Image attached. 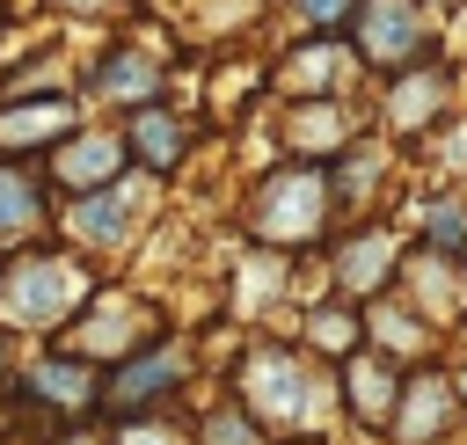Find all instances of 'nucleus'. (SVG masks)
Masks as SVG:
<instances>
[{
    "label": "nucleus",
    "mask_w": 467,
    "mask_h": 445,
    "mask_svg": "<svg viewBox=\"0 0 467 445\" xmlns=\"http://www.w3.org/2000/svg\"><path fill=\"white\" fill-rule=\"evenodd\" d=\"M88 299V277L73 270V263H58V255H29V263H15L7 277H0V314L15 321V328H51L58 314H73Z\"/></svg>",
    "instance_id": "nucleus-1"
},
{
    "label": "nucleus",
    "mask_w": 467,
    "mask_h": 445,
    "mask_svg": "<svg viewBox=\"0 0 467 445\" xmlns=\"http://www.w3.org/2000/svg\"><path fill=\"white\" fill-rule=\"evenodd\" d=\"M321 204H328L321 168L270 175V182L255 190V233H263V241H306V233L321 226Z\"/></svg>",
    "instance_id": "nucleus-2"
},
{
    "label": "nucleus",
    "mask_w": 467,
    "mask_h": 445,
    "mask_svg": "<svg viewBox=\"0 0 467 445\" xmlns=\"http://www.w3.org/2000/svg\"><path fill=\"white\" fill-rule=\"evenodd\" d=\"M117 168H124V131H80V139H66L58 153H51V175L66 182V190H109L117 182Z\"/></svg>",
    "instance_id": "nucleus-3"
},
{
    "label": "nucleus",
    "mask_w": 467,
    "mask_h": 445,
    "mask_svg": "<svg viewBox=\"0 0 467 445\" xmlns=\"http://www.w3.org/2000/svg\"><path fill=\"white\" fill-rule=\"evenodd\" d=\"M358 44H365V58H409L416 44H423V7L416 0H365L358 7Z\"/></svg>",
    "instance_id": "nucleus-4"
},
{
    "label": "nucleus",
    "mask_w": 467,
    "mask_h": 445,
    "mask_svg": "<svg viewBox=\"0 0 467 445\" xmlns=\"http://www.w3.org/2000/svg\"><path fill=\"white\" fill-rule=\"evenodd\" d=\"M248 394H255L263 416H306V401H314L306 372H299L285 350H255V365H248Z\"/></svg>",
    "instance_id": "nucleus-5"
},
{
    "label": "nucleus",
    "mask_w": 467,
    "mask_h": 445,
    "mask_svg": "<svg viewBox=\"0 0 467 445\" xmlns=\"http://www.w3.org/2000/svg\"><path fill=\"white\" fill-rule=\"evenodd\" d=\"M175 379H182V350H175V343H153V350H139L131 365H117L109 409H139V401H153V394L175 387Z\"/></svg>",
    "instance_id": "nucleus-6"
},
{
    "label": "nucleus",
    "mask_w": 467,
    "mask_h": 445,
    "mask_svg": "<svg viewBox=\"0 0 467 445\" xmlns=\"http://www.w3.org/2000/svg\"><path fill=\"white\" fill-rule=\"evenodd\" d=\"M58 131H73V102L66 95H36V102H7L0 109V146H51Z\"/></svg>",
    "instance_id": "nucleus-7"
},
{
    "label": "nucleus",
    "mask_w": 467,
    "mask_h": 445,
    "mask_svg": "<svg viewBox=\"0 0 467 445\" xmlns=\"http://www.w3.org/2000/svg\"><path fill=\"white\" fill-rule=\"evenodd\" d=\"M182 146H190V124L168 117V109H153V102H146V109L131 117V131H124V153H139L146 168H175Z\"/></svg>",
    "instance_id": "nucleus-8"
},
{
    "label": "nucleus",
    "mask_w": 467,
    "mask_h": 445,
    "mask_svg": "<svg viewBox=\"0 0 467 445\" xmlns=\"http://www.w3.org/2000/svg\"><path fill=\"white\" fill-rule=\"evenodd\" d=\"M445 416H452V387L423 372V379H409V387H401V423H394V430H401L409 445H423V438H438V430H445Z\"/></svg>",
    "instance_id": "nucleus-9"
},
{
    "label": "nucleus",
    "mask_w": 467,
    "mask_h": 445,
    "mask_svg": "<svg viewBox=\"0 0 467 445\" xmlns=\"http://www.w3.org/2000/svg\"><path fill=\"white\" fill-rule=\"evenodd\" d=\"M343 73H350V51H343V44H306V51H292V58H285V73H277V80H285L292 95H328Z\"/></svg>",
    "instance_id": "nucleus-10"
},
{
    "label": "nucleus",
    "mask_w": 467,
    "mask_h": 445,
    "mask_svg": "<svg viewBox=\"0 0 467 445\" xmlns=\"http://www.w3.org/2000/svg\"><path fill=\"white\" fill-rule=\"evenodd\" d=\"M95 88L117 95V102H139V109H146V102L161 95V66H153L146 51H109L102 73H95Z\"/></svg>",
    "instance_id": "nucleus-11"
},
{
    "label": "nucleus",
    "mask_w": 467,
    "mask_h": 445,
    "mask_svg": "<svg viewBox=\"0 0 467 445\" xmlns=\"http://www.w3.org/2000/svg\"><path fill=\"white\" fill-rule=\"evenodd\" d=\"M73 233L80 241H124L131 233V197H117V182L109 190H88L73 204Z\"/></svg>",
    "instance_id": "nucleus-12"
},
{
    "label": "nucleus",
    "mask_w": 467,
    "mask_h": 445,
    "mask_svg": "<svg viewBox=\"0 0 467 445\" xmlns=\"http://www.w3.org/2000/svg\"><path fill=\"white\" fill-rule=\"evenodd\" d=\"M438 102H445V73H431V66H423V73H409V80L387 95V117H394L401 131H416V124H431V117H438Z\"/></svg>",
    "instance_id": "nucleus-13"
},
{
    "label": "nucleus",
    "mask_w": 467,
    "mask_h": 445,
    "mask_svg": "<svg viewBox=\"0 0 467 445\" xmlns=\"http://www.w3.org/2000/svg\"><path fill=\"white\" fill-rule=\"evenodd\" d=\"M343 117L328 109V102H306V109H292V124H285V139H292V153H336L343 146Z\"/></svg>",
    "instance_id": "nucleus-14"
},
{
    "label": "nucleus",
    "mask_w": 467,
    "mask_h": 445,
    "mask_svg": "<svg viewBox=\"0 0 467 445\" xmlns=\"http://www.w3.org/2000/svg\"><path fill=\"white\" fill-rule=\"evenodd\" d=\"M336 270H343V285H350V292H372V285L394 270V241H387V233H358V241L343 248V263H336Z\"/></svg>",
    "instance_id": "nucleus-15"
},
{
    "label": "nucleus",
    "mask_w": 467,
    "mask_h": 445,
    "mask_svg": "<svg viewBox=\"0 0 467 445\" xmlns=\"http://www.w3.org/2000/svg\"><path fill=\"white\" fill-rule=\"evenodd\" d=\"M29 387H36L44 401H58V409H80V401L95 394V379H88V365H73V357H44V365L29 372Z\"/></svg>",
    "instance_id": "nucleus-16"
},
{
    "label": "nucleus",
    "mask_w": 467,
    "mask_h": 445,
    "mask_svg": "<svg viewBox=\"0 0 467 445\" xmlns=\"http://www.w3.org/2000/svg\"><path fill=\"white\" fill-rule=\"evenodd\" d=\"M350 394H358V409H365V423H387V409H394V379H387V365L379 357H350Z\"/></svg>",
    "instance_id": "nucleus-17"
},
{
    "label": "nucleus",
    "mask_w": 467,
    "mask_h": 445,
    "mask_svg": "<svg viewBox=\"0 0 467 445\" xmlns=\"http://www.w3.org/2000/svg\"><path fill=\"white\" fill-rule=\"evenodd\" d=\"M22 226H36V190L15 168H0V233H22Z\"/></svg>",
    "instance_id": "nucleus-18"
},
{
    "label": "nucleus",
    "mask_w": 467,
    "mask_h": 445,
    "mask_svg": "<svg viewBox=\"0 0 467 445\" xmlns=\"http://www.w3.org/2000/svg\"><path fill=\"white\" fill-rule=\"evenodd\" d=\"M431 248H438V255H460V248H467V204H452V197L431 204Z\"/></svg>",
    "instance_id": "nucleus-19"
},
{
    "label": "nucleus",
    "mask_w": 467,
    "mask_h": 445,
    "mask_svg": "<svg viewBox=\"0 0 467 445\" xmlns=\"http://www.w3.org/2000/svg\"><path fill=\"white\" fill-rule=\"evenodd\" d=\"M204 445H263V438L241 409H219V416H204Z\"/></svg>",
    "instance_id": "nucleus-20"
},
{
    "label": "nucleus",
    "mask_w": 467,
    "mask_h": 445,
    "mask_svg": "<svg viewBox=\"0 0 467 445\" xmlns=\"http://www.w3.org/2000/svg\"><path fill=\"white\" fill-rule=\"evenodd\" d=\"M306 328H314V343H321V350H350V343H358V321H350V314H336V306H328V314H314Z\"/></svg>",
    "instance_id": "nucleus-21"
},
{
    "label": "nucleus",
    "mask_w": 467,
    "mask_h": 445,
    "mask_svg": "<svg viewBox=\"0 0 467 445\" xmlns=\"http://www.w3.org/2000/svg\"><path fill=\"white\" fill-rule=\"evenodd\" d=\"M299 15H306V22H321V29H328V22H336V15H350V0H299Z\"/></svg>",
    "instance_id": "nucleus-22"
},
{
    "label": "nucleus",
    "mask_w": 467,
    "mask_h": 445,
    "mask_svg": "<svg viewBox=\"0 0 467 445\" xmlns=\"http://www.w3.org/2000/svg\"><path fill=\"white\" fill-rule=\"evenodd\" d=\"M117 445H175V430H161V423H131Z\"/></svg>",
    "instance_id": "nucleus-23"
},
{
    "label": "nucleus",
    "mask_w": 467,
    "mask_h": 445,
    "mask_svg": "<svg viewBox=\"0 0 467 445\" xmlns=\"http://www.w3.org/2000/svg\"><path fill=\"white\" fill-rule=\"evenodd\" d=\"M379 328H387V336H394V343H431V336H423V328H416V321H401V314H379Z\"/></svg>",
    "instance_id": "nucleus-24"
},
{
    "label": "nucleus",
    "mask_w": 467,
    "mask_h": 445,
    "mask_svg": "<svg viewBox=\"0 0 467 445\" xmlns=\"http://www.w3.org/2000/svg\"><path fill=\"white\" fill-rule=\"evenodd\" d=\"M58 7H66V15H102L109 0H58Z\"/></svg>",
    "instance_id": "nucleus-25"
},
{
    "label": "nucleus",
    "mask_w": 467,
    "mask_h": 445,
    "mask_svg": "<svg viewBox=\"0 0 467 445\" xmlns=\"http://www.w3.org/2000/svg\"><path fill=\"white\" fill-rule=\"evenodd\" d=\"M292 445H321V438H292Z\"/></svg>",
    "instance_id": "nucleus-26"
},
{
    "label": "nucleus",
    "mask_w": 467,
    "mask_h": 445,
    "mask_svg": "<svg viewBox=\"0 0 467 445\" xmlns=\"http://www.w3.org/2000/svg\"><path fill=\"white\" fill-rule=\"evenodd\" d=\"M66 445H88V438H66Z\"/></svg>",
    "instance_id": "nucleus-27"
},
{
    "label": "nucleus",
    "mask_w": 467,
    "mask_h": 445,
    "mask_svg": "<svg viewBox=\"0 0 467 445\" xmlns=\"http://www.w3.org/2000/svg\"><path fill=\"white\" fill-rule=\"evenodd\" d=\"M0 365H7V357H0Z\"/></svg>",
    "instance_id": "nucleus-28"
},
{
    "label": "nucleus",
    "mask_w": 467,
    "mask_h": 445,
    "mask_svg": "<svg viewBox=\"0 0 467 445\" xmlns=\"http://www.w3.org/2000/svg\"><path fill=\"white\" fill-rule=\"evenodd\" d=\"M460 387H467V379H460Z\"/></svg>",
    "instance_id": "nucleus-29"
}]
</instances>
